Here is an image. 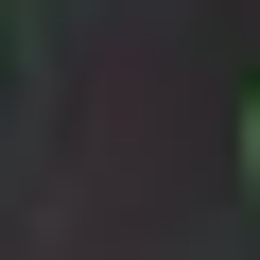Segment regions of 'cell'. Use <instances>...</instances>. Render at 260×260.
I'll return each mask as SVG.
<instances>
[{
	"instance_id": "cell-1",
	"label": "cell",
	"mask_w": 260,
	"mask_h": 260,
	"mask_svg": "<svg viewBox=\"0 0 260 260\" xmlns=\"http://www.w3.org/2000/svg\"><path fill=\"white\" fill-rule=\"evenodd\" d=\"M243 191H260V87H243Z\"/></svg>"
}]
</instances>
